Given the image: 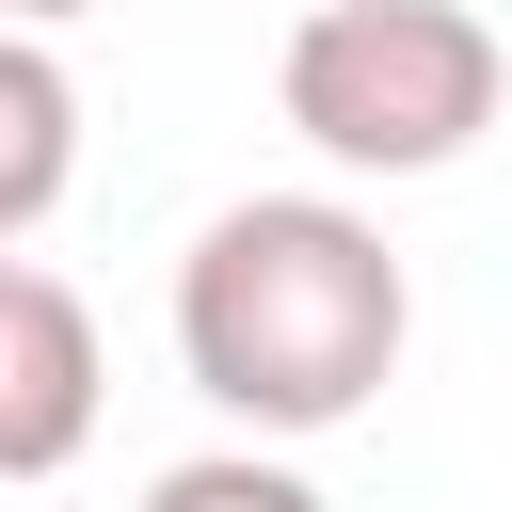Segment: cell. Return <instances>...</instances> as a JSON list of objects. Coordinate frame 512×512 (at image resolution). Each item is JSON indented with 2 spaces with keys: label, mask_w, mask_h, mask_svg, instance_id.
Returning <instances> with one entry per match:
<instances>
[{
  "label": "cell",
  "mask_w": 512,
  "mask_h": 512,
  "mask_svg": "<svg viewBox=\"0 0 512 512\" xmlns=\"http://www.w3.org/2000/svg\"><path fill=\"white\" fill-rule=\"evenodd\" d=\"M272 96L336 176H448L496 128V32L464 0H304Z\"/></svg>",
  "instance_id": "cell-2"
},
{
  "label": "cell",
  "mask_w": 512,
  "mask_h": 512,
  "mask_svg": "<svg viewBox=\"0 0 512 512\" xmlns=\"http://www.w3.org/2000/svg\"><path fill=\"white\" fill-rule=\"evenodd\" d=\"M96 304L32 256H0V496L16 480H64L96 448Z\"/></svg>",
  "instance_id": "cell-3"
},
{
  "label": "cell",
  "mask_w": 512,
  "mask_h": 512,
  "mask_svg": "<svg viewBox=\"0 0 512 512\" xmlns=\"http://www.w3.org/2000/svg\"><path fill=\"white\" fill-rule=\"evenodd\" d=\"M176 352L224 416L256 432H336L400 384L416 352V288L384 256V224H352L336 192H256L176 256Z\"/></svg>",
  "instance_id": "cell-1"
},
{
  "label": "cell",
  "mask_w": 512,
  "mask_h": 512,
  "mask_svg": "<svg viewBox=\"0 0 512 512\" xmlns=\"http://www.w3.org/2000/svg\"><path fill=\"white\" fill-rule=\"evenodd\" d=\"M64 16H96V0H0V32H64Z\"/></svg>",
  "instance_id": "cell-6"
},
{
  "label": "cell",
  "mask_w": 512,
  "mask_h": 512,
  "mask_svg": "<svg viewBox=\"0 0 512 512\" xmlns=\"http://www.w3.org/2000/svg\"><path fill=\"white\" fill-rule=\"evenodd\" d=\"M144 512H320V480H288V464H256V448H208V464H160Z\"/></svg>",
  "instance_id": "cell-5"
},
{
  "label": "cell",
  "mask_w": 512,
  "mask_h": 512,
  "mask_svg": "<svg viewBox=\"0 0 512 512\" xmlns=\"http://www.w3.org/2000/svg\"><path fill=\"white\" fill-rule=\"evenodd\" d=\"M80 176V80L48 64V32H0V256L64 208Z\"/></svg>",
  "instance_id": "cell-4"
}]
</instances>
